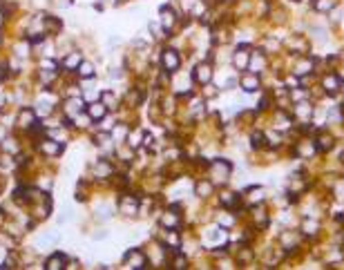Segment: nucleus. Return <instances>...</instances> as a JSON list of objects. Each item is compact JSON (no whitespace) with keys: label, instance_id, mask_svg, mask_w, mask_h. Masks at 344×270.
<instances>
[{"label":"nucleus","instance_id":"393cba45","mask_svg":"<svg viewBox=\"0 0 344 270\" xmlns=\"http://www.w3.org/2000/svg\"><path fill=\"white\" fill-rule=\"evenodd\" d=\"M152 32H154V36H156V38H161V36H163V29H161V27H156V25H152Z\"/></svg>","mask_w":344,"mask_h":270},{"label":"nucleus","instance_id":"9b49d317","mask_svg":"<svg viewBox=\"0 0 344 270\" xmlns=\"http://www.w3.org/2000/svg\"><path fill=\"white\" fill-rule=\"evenodd\" d=\"M174 14H172V9L170 7H161V25H163V29L166 32H170L172 29V25H174Z\"/></svg>","mask_w":344,"mask_h":270},{"label":"nucleus","instance_id":"0eeeda50","mask_svg":"<svg viewBox=\"0 0 344 270\" xmlns=\"http://www.w3.org/2000/svg\"><path fill=\"white\" fill-rule=\"evenodd\" d=\"M40 152L47 156H56L63 152V145L58 143V141H43V143H40Z\"/></svg>","mask_w":344,"mask_h":270},{"label":"nucleus","instance_id":"20e7f679","mask_svg":"<svg viewBox=\"0 0 344 270\" xmlns=\"http://www.w3.org/2000/svg\"><path fill=\"white\" fill-rule=\"evenodd\" d=\"M232 65H235L237 69H246L250 65V49L239 47V49L235 51V56H232Z\"/></svg>","mask_w":344,"mask_h":270},{"label":"nucleus","instance_id":"4468645a","mask_svg":"<svg viewBox=\"0 0 344 270\" xmlns=\"http://www.w3.org/2000/svg\"><path fill=\"white\" fill-rule=\"evenodd\" d=\"M161 226H163V228H168V230H174V228L179 226V217H177V212H168V214H163V217H161Z\"/></svg>","mask_w":344,"mask_h":270},{"label":"nucleus","instance_id":"4be33fe9","mask_svg":"<svg viewBox=\"0 0 344 270\" xmlns=\"http://www.w3.org/2000/svg\"><path fill=\"white\" fill-rule=\"evenodd\" d=\"M221 203H224V205H235L237 203V195L226 192V195H221Z\"/></svg>","mask_w":344,"mask_h":270},{"label":"nucleus","instance_id":"412c9836","mask_svg":"<svg viewBox=\"0 0 344 270\" xmlns=\"http://www.w3.org/2000/svg\"><path fill=\"white\" fill-rule=\"evenodd\" d=\"M96 174H101V179H103V177H110V174H112V170H110V166H108L105 161H101L96 166Z\"/></svg>","mask_w":344,"mask_h":270},{"label":"nucleus","instance_id":"f03ea898","mask_svg":"<svg viewBox=\"0 0 344 270\" xmlns=\"http://www.w3.org/2000/svg\"><path fill=\"white\" fill-rule=\"evenodd\" d=\"M192 78H195L199 85H208V83L213 80V67L208 65V63H201V65L195 67V72H192Z\"/></svg>","mask_w":344,"mask_h":270},{"label":"nucleus","instance_id":"6ab92c4d","mask_svg":"<svg viewBox=\"0 0 344 270\" xmlns=\"http://www.w3.org/2000/svg\"><path fill=\"white\" fill-rule=\"evenodd\" d=\"M213 190V183H208V181H201V183H197V192H199V197H208V192Z\"/></svg>","mask_w":344,"mask_h":270},{"label":"nucleus","instance_id":"7ed1b4c3","mask_svg":"<svg viewBox=\"0 0 344 270\" xmlns=\"http://www.w3.org/2000/svg\"><path fill=\"white\" fill-rule=\"evenodd\" d=\"M210 172H213V177H215V181H217V183H224L226 179H228V174H230V166L226 161H215L213 163V168H210Z\"/></svg>","mask_w":344,"mask_h":270},{"label":"nucleus","instance_id":"a211bd4d","mask_svg":"<svg viewBox=\"0 0 344 270\" xmlns=\"http://www.w3.org/2000/svg\"><path fill=\"white\" fill-rule=\"evenodd\" d=\"M335 7V0H315V9L320 11H331Z\"/></svg>","mask_w":344,"mask_h":270},{"label":"nucleus","instance_id":"f8f14e48","mask_svg":"<svg viewBox=\"0 0 344 270\" xmlns=\"http://www.w3.org/2000/svg\"><path fill=\"white\" fill-rule=\"evenodd\" d=\"M259 87V76L257 74H250V76H244L242 78V90L244 92H255Z\"/></svg>","mask_w":344,"mask_h":270},{"label":"nucleus","instance_id":"f257e3e1","mask_svg":"<svg viewBox=\"0 0 344 270\" xmlns=\"http://www.w3.org/2000/svg\"><path fill=\"white\" fill-rule=\"evenodd\" d=\"M161 65L166 72H177L179 65H181V58H179V54L174 49H163V54H161Z\"/></svg>","mask_w":344,"mask_h":270},{"label":"nucleus","instance_id":"ddd939ff","mask_svg":"<svg viewBox=\"0 0 344 270\" xmlns=\"http://www.w3.org/2000/svg\"><path fill=\"white\" fill-rule=\"evenodd\" d=\"M81 63H83V58H81L78 51H69L67 58L63 61V67H65V69H76Z\"/></svg>","mask_w":344,"mask_h":270},{"label":"nucleus","instance_id":"b1692460","mask_svg":"<svg viewBox=\"0 0 344 270\" xmlns=\"http://www.w3.org/2000/svg\"><path fill=\"white\" fill-rule=\"evenodd\" d=\"M103 101H105V105H108V107H114V96H112V94H110V92H105V94H103Z\"/></svg>","mask_w":344,"mask_h":270},{"label":"nucleus","instance_id":"aec40b11","mask_svg":"<svg viewBox=\"0 0 344 270\" xmlns=\"http://www.w3.org/2000/svg\"><path fill=\"white\" fill-rule=\"evenodd\" d=\"M65 110H67V114H69V116H76V114L81 112V101H69Z\"/></svg>","mask_w":344,"mask_h":270},{"label":"nucleus","instance_id":"a878e982","mask_svg":"<svg viewBox=\"0 0 344 270\" xmlns=\"http://www.w3.org/2000/svg\"><path fill=\"white\" fill-rule=\"evenodd\" d=\"M0 141H5V132L3 130H0Z\"/></svg>","mask_w":344,"mask_h":270},{"label":"nucleus","instance_id":"f3484780","mask_svg":"<svg viewBox=\"0 0 344 270\" xmlns=\"http://www.w3.org/2000/svg\"><path fill=\"white\" fill-rule=\"evenodd\" d=\"M297 116H300V119H304V121L311 119V107H308V103H300V105H297Z\"/></svg>","mask_w":344,"mask_h":270},{"label":"nucleus","instance_id":"5701e85b","mask_svg":"<svg viewBox=\"0 0 344 270\" xmlns=\"http://www.w3.org/2000/svg\"><path fill=\"white\" fill-rule=\"evenodd\" d=\"M331 145H333V139H331V137H322V143H320V141H317V148L322 150V152L331 150Z\"/></svg>","mask_w":344,"mask_h":270},{"label":"nucleus","instance_id":"dca6fc26","mask_svg":"<svg viewBox=\"0 0 344 270\" xmlns=\"http://www.w3.org/2000/svg\"><path fill=\"white\" fill-rule=\"evenodd\" d=\"M78 74H81V78H92V76H94V67H92L90 63H81Z\"/></svg>","mask_w":344,"mask_h":270},{"label":"nucleus","instance_id":"bb28decb","mask_svg":"<svg viewBox=\"0 0 344 270\" xmlns=\"http://www.w3.org/2000/svg\"><path fill=\"white\" fill-rule=\"evenodd\" d=\"M295 3H297V0H295Z\"/></svg>","mask_w":344,"mask_h":270},{"label":"nucleus","instance_id":"1a4fd4ad","mask_svg":"<svg viewBox=\"0 0 344 270\" xmlns=\"http://www.w3.org/2000/svg\"><path fill=\"white\" fill-rule=\"evenodd\" d=\"M139 210V201L134 197H123L121 199V212L123 214H137Z\"/></svg>","mask_w":344,"mask_h":270},{"label":"nucleus","instance_id":"2eb2a0df","mask_svg":"<svg viewBox=\"0 0 344 270\" xmlns=\"http://www.w3.org/2000/svg\"><path fill=\"white\" fill-rule=\"evenodd\" d=\"M47 268H49V270H61V268H65V257H63V255H51L49 259H47Z\"/></svg>","mask_w":344,"mask_h":270},{"label":"nucleus","instance_id":"39448f33","mask_svg":"<svg viewBox=\"0 0 344 270\" xmlns=\"http://www.w3.org/2000/svg\"><path fill=\"white\" fill-rule=\"evenodd\" d=\"M125 263L127 268H145V255L141 250H130L125 255Z\"/></svg>","mask_w":344,"mask_h":270},{"label":"nucleus","instance_id":"9d476101","mask_svg":"<svg viewBox=\"0 0 344 270\" xmlns=\"http://www.w3.org/2000/svg\"><path fill=\"white\" fill-rule=\"evenodd\" d=\"M18 121H20L18 125L27 130V127H32L34 123H36V112H34V110H22V112L18 114Z\"/></svg>","mask_w":344,"mask_h":270},{"label":"nucleus","instance_id":"423d86ee","mask_svg":"<svg viewBox=\"0 0 344 270\" xmlns=\"http://www.w3.org/2000/svg\"><path fill=\"white\" fill-rule=\"evenodd\" d=\"M108 112V105L105 103H90L87 105V114H90L92 121H103Z\"/></svg>","mask_w":344,"mask_h":270},{"label":"nucleus","instance_id":"6e6552de","mask_svg":"<svg viewBox=\"0 0 344 270\" xmlns=\"http://www.w3.org/2000/svg\"><path fill=\"white\" fill-rule=\"evenodd\" d=\"M322 85H324V90L329 92V94H335L337 90H340L342 80L337 78L335 74H326V76H324V80H322Z\"/></svg>","mask_w":344,"mask_h":270}]
</instances>
